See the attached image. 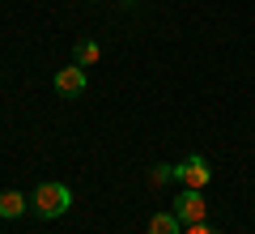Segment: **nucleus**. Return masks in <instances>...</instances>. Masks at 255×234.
Listing matches in <instances>:
<instances>
[{"label": "nucleus", "mask_w": 255, "mask_h": 234, "mask_svg": "<svg viewBox=\"0 0 255 234\" xmlns=\"http://www.w3.org/2000/svg\"><path fill=\"white\" fill-rule=\"evenodd\" d=\"M68 205H73V192L64 188V183H38L34 196H30V209H34L43 222L64 217V213H68Z\"/></svg>", "instance_id": "nucleus-1"}, {"label": "nucleus", "mask_w": 255, "mask_h": 234, "mask_svg": "<svg viewBox=\"0 0 255 234\" xmlns=\"http://www.w3.org/2000/svg\"><path fill=\"white\" fill-rule=\"evenodd\" d=\"M174 179H179V188H196V192H204V188H209V179H213V171H209V162H204L200 153H191L187 162L174 166Z\"/></svg>", "instance_id": "nucleus-2"}, {"label": "nucleus", "mask_w": 255, "mask_h": 234, "mask_svg": "<svg viewBox=\"0 0 255 234\" xmlns=\"http://www.w3.org/2000/svg\"><path fill=\"white\" fill-rule=\"evenodd\" d=\"M174 217H179L183 226H196V222L209 217V205H204V196L196 188H183L179 192V205H174Z\"/></svg>", "instance_id": "nucleus-3"}, {"label": "nucleus", "mask_w": 255, "mask_h": 234, "mask_svg": "<svg viewBox=\"0 0 255 234\" xmlns=\"http://www.w3.org/2000/svg\"><path fill=\"white\" fill-rule=\"evenodd\" d=\"M85 68L81 64H68V68L55 72V94H64V98H77V94H85Z\"/></svg>", "instance_id": "nucleus-4"}, {"label": "nucleus", "mask_w": 255, "mask_h": 234, "mask_svg": "<svg viewBox=\"0 0 255 234\" xmlns=\"http://www.w3.org/2000/svg\"><path fill=\"white\" fill-rule=\"evenodd\" d=\"M26 205H30V200L26 196H21V192H0V217H4V222H13V217H21V213H26Z\"/></svg>", "instance_id": "nucleus-5"}, {"label": "nucleus", "mask_w": 255, "mask_h": 234, "mask_svg": "<svg viewBox=\"0 0 255 234\" xmlns=\"http://www.w3.org/2000/svg\"><path fill=\"white\" fill-rule=\"evenodd\" d=\"M183 230H187V226L174 217V209L170 213H153L149 217V234H183Z\"/></svg>", "instance_id": "nucleus-6"}, {"label": "nucleus", "mask_w": 255, "mask_h": 234, "mask_svg": "<svg viewBox=\"0 0 255 234\" xmlns=\"http://www.w3.org/2000/svg\"><path fill=\"white\" fill-rule=\"evenodd\" d=\"M102 47L94 43V38H81V43H73V64H81V68H90V64H98Z\"/></svg>", "instance_id": "nucleus-7"}, {"label": "nucleus", "mask_w": 255, "mask_h": 234, "mask_svg": "<svg viewBox=\"0 0 255 234\" xmlns=\"http://www.w3.org/2000/svg\"><path fill=\"white\" fill-rule=\"evenodd\" d=\"M170 179H174V166H166V162H157L153 175H149V183H153V188H157V183H170Z\"/></svg>", "instance_id": "nucleus-8"}, {"label": "nucleus", "mask_w": 255, "mask_h": 234, "mask_svg": "<svg viewBox=\"0 0 255 234\" xmlns=\"http://www.w3.org/2000/svg\"><path fill=\"white\" fill-rule=\"evenodd\" d=\"M183 234H221V230H213L209 222H196V226H187V230H183Z\"/></svg>", "instance_id": "nucleus-9"}]
</instances>
